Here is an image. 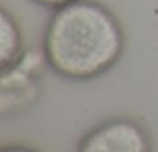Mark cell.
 I'll return each mask as SVG.
<instances>
[{
    "mask_svg": "<svg viewBox=\"0 0 158 152\" xmlns=\"http://www.w3.org/2000/svg\"><path fill=\"white\" fill-rule=\"evenodd\" d=\"M126 50L116 14L98 0H73L53 10L44 31L48 67L70 81H90L112 70Z\"/></svg>",
    "mask_w": 158,
    "mask_h": 152,
    "instance_id": "obj_1",
    "label": "cell"
},
{
    "mask_svg": "<svg viewBox=\"0 0 158 152\" xmlns=\"http://www.w3.org/2000/svg\"><path fill=\"white\" fill-rule=\"evenodd\" d=\"M47 59L44 51L27 50L11 67L0 70V112L2 116L28 110L39 99Z\"/></svg>",
    "mask_w": 158,
    "mask_h": 152,
    "instance_id": "obj_2",
    "label": "cell"
},
{
    "mask_svg": "<svg viewBox=\"0 0 158 152\" xmlns=\"http://www.w3.org/2000/svg\"><path fill=\"white\" fill-rule=\"evenodd\" d=\"M153 143L147 126L129 115L107 118L79 140L74 152H152Z\"/></svg>",
    "mask_w": 158,
    "mask_h": 152,
    "instance_id": "obj_3",
    "label": "cell"
},
{
    "mask_svg": "<svg viewBox=\"0 0 158 152\" xmlns=\"http://www.w3.org/2000/svg\"><path fill=\"white\" fill-rule=\"evenodd\" d=\"M27 51L16 16L5 6L0 10V70L14 65Z\"/></svg>",
    "mask_w": 158,
    "mask_h": 152,
    "instance_id": "obj_4",
    "label": "cell"
},
{
    "mask_svg": "<svg viewBox=\"0 0 158 152\" xmlns=\"http://www.w3.org/2000/svg\"><path fill=\"white\" fill-rule=\"evenodd\" d=\"M0 152H42L33 146L28 144H20V143H11V144H3Z\"/></svg>",
    "mask_w": 158,
    "mask_h": 152,
    "instance_id": "obj_5",
    "label": "cell"
},
{
    "mask_svg": "<svg viewBox=\"0 0 158 152\" xmlns=\"http://www.w3.org/2000/svg\"><path fill=\"white\" fill-rule=\"evenodd\" d=\"M34 3H37L39 6H44V8H48V10H57L73 0H33Z\"/></svg>",
    "mask_w": 158,
    "mask_h": 152,
    "instance_id": "obj_6",
    "label": "cell"
}]
</instances>
